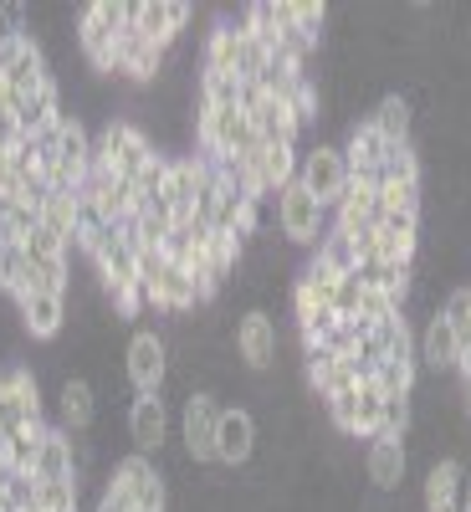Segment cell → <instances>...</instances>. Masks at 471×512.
<instances>
[{
  "instance_id": "obj_1",
  "label": "cell",
  "mask_w": 471,
  "mask_h": 512,
  "mask_svg": "<svg viewBox=\"0 0 471 512\" xmlns=\"http://www.w3.org/2000/svg\"><path fill=\"white\" fill-rule=\"evenodd\" d=\"M128 16L118 0H93V6L77 11V52L88 62L93 77L113 82V67H118V36H123Z\"/></svg>"
},
{
  "instance_id": "obj_2",
  "label": "cell",
  "mask_w": 471,
  "mask_h": 512,
  "mask_svg": "<svg viewBox=\"0 0 471 512\" xmlns=\"http://www.w3.org/2000/svg\"><path fill=\"white\" fill-rule=\"evenodd\" d=\"M108 497H118L128 512H164L169 507V482L154 466V456H123L113 466V477L103 482Z\"/></svg>"
},
{
  "instance_id": "obj_3",
  "label": "cell",
  "mask_w": 471,
  "mask_h": 512,
  "mask_svg": "<svg viewBox=\"0 0 471 512\" xmlns=\"http://www.w3.org/2000/svg\"><path fill=\"white\" fill-rule=\"evenodd\" d=\"M277 231H282V241H287L292 251H313V246L323 241V231H328V210L292 180V185L277 195Z\"/></svg>"
},
{
  "instance_id": "obj_4",
  "label": "cell",
  "mask_w": 471,
  "mask_h": 512,
  "mask_svg": "<svg viewBox=\"0 0 471 512\" xmlns=\"http://www.w3.org/2000/svg\"><path fill=\"white\" fill-rule=\"evenodd\" d=\"M297 185H303L323 210H333L349 190V159L338 144H313L303 159H297Z\"/></svg>"
},
{
  "instance_id": "obj_5",
  "label": "cell",
  "mask_w": 471,
  "mask_h": 512,
  "mask_svg": "<svg viewBox=\"0 0 471 512\" xmlns=\"http://www.w3.org/2000/svg\"><path fill=\"white\" fill-rule=\"evenodd\" d=\"M123 374L134 384V395H159L164 379H169V338L154 333V328L134 333L123 349Z\"/></svg>"
},
{
  "instance_id": "obj_6",
  "label": "cell",
  "mask_w": 471,
  "mask_h": 512,
  "mask_svg": "<svg viewBox=\"0 0 471 512\" xmlns=\"http://www.w3.org/2000/svg\"><path fill=\"white\" fill-rule=\"evenodd\" d=\"M216 425H221V405L216 395L205 390H190L185 395V410H180V441H185V456L190 461H216Z\"/></svg>"
},
{
  "instance_id": "obj_7",
  "label": "cell",
  "mask_w": 471,
  "mask_h": 512,
  "mask_svg": "<svg viewBox=\"0 0 471 512\" xmlns=\"http://www.w3.org/2000/svg\"><path fill=\"white\" fill-rule=\"evenodd\" d=\"M277 349H282V338H277V323L267 308H246L236 318V359L251 369V374H267L277 364Z\"/></svg>"
},
{
  "instance_id": "obj_8",
  "label": "cell",
  "mask_w": 471,
  "mask_h": 512,
  "mask_svg": "<svg viewBox=\"0 0 471 512\" xmlns=\"http://www.w3.org/2000/svg\"><path fill=\"white\" fill-rule=\"evenodd\" d=\"M405 472H410V451L405 441H390V436H374L369 451H364V477L374 482V492L395 497L405 487Z\"/></svg>"
},
{
  "instance_id": "obj_9",
  "label": "cell",
  "mask_w": 471,
  "mask_h": 512,
  "mask_svg": "<svg viewBox=\"0 0 471 512\" xmlns=\"http://www.w3.org/2000/svg\"><path fill=\"white\" fill-rule=\"evenodd\" d=\"M256 456V415L251 410H221V425H216V461L221 466H246Z\"/></svg>"
},
{
  "instance_id": "obj_10",
  "label": "cell",
  "mask_w": 471,
  "mask_h": 512,
  "mask_svg": "<svg viewBox=\"0 0 471 512\" xmlns=\"http://www.w3.org/2000/svg\"><path fill=\"white\" fill-rule=\"evenodd\" d=\"M93 420H98V395H93V384L82 379V374H62V384H57V431L82 436Z\"/></svg>"
},
{
  "instance_id": "obj_11",
  "label": "cell",
  "mask_w": 471,
  "mask_h": 512,
  "mask_svg": "<svg viewBox=\"0 0 471 512\" xmlns=\"http://www.w3.org/2000/svg\"><path fill=\"white\" fill-rule=\"evenodd\" d=\"M364 123L384 144H415V98L410 93H379Z\"/></svg>"
},
{
  "instance_id": "obj_12",
  "label": "cell",
  "mask_w": 471,
  "mask_h": 512,
  "mask_svg": "<svg viewBox=\"0 0 471 512\" xmlns=\"http://www.w3.org/2000/svg\"><path fill=\"white\" fill-rule=\"evenodd\" d=\"M16 318L26 338H57L67 323V292H26L16 297Z\"/></svg>"
},
{
  "instance_id": "obj_13",
  "label": "cell",
  "mask_w": 471,
  "mask_h": 512,
  "mask_svg": "<svg viewBox=\"0 0 471 512\" xmlns=\"http://www.w3.org/2000/svg\"><path fill=\"white\" fill-rule=\"evenodd\" d=\"M344 159H349V180H369V185H379V164H384V154H390V144H384L369 123H349V134H344Z\"/></svg>"
},
{
  "instance_id": "obj_14",
  "label": "cell",
  "mask_w": 471,
  "mask_h": 512,
  "mask_svg": "<svg viewBox=\"0 0 471 512\" xmlns=\"http://www.w3.org/2000/svg\"><path fill=\"white\" fill-rule=\"evenodd\" d=\"M128 436H134L139 456H159V446L169 441V415L159 395H139L128 405Z\"/></svg>"
},
{
  "instance_id": "obj_15",
  "label": "cell",
  "mask_w": 471,
  "mask_h": 512,
  "mask_svg": "<svg viewBox=\"0 0 471 512\" xmlns=\"http://www.w3.org/2000/svg\"><path fill=\"white\" fill-rule=\"evenodd\" d=\"M420 364L431 374H456L461 369V344H456V333L441 313H431L425 328H420Z\"/></svg>"
},
{
  "instance_id": "obj_16",
  "label": "cell",
  "mask_w": 471,
  "mask_h": 512,
  "mask_svg": "<svg viewBox=\"0 0 471 512\" xmlns=\"http://www.w3.org/2000/svg\"><path fill=\"white\" fill-rule=\"evenodd\" d=\"M36 482H62V487H82L77 482V456H72V436L67 431H47L41 441V456H36Z\"/></svg>"
},
{
  "instance_id": "obj_17",
  "label": "cell",
  "mask_w": 471,
  "mask_h": 512,
  "mask_svg": "<svg viewBox=\"0 0 471 512\" xmlns=\"http://www.w3.org/2000/svg\"><path fill=\"white\" fill-rule=\"evenodd\" d=\"M52 425L41 420V425H16V431L0 436V446H6V461H11V472H26L36 477V456H41V441H47Z\"/></svg>"
},
{
  "instance_id": "obj_18",
  "label": "cell",
  "mask_w": 471,
  "mask_h": 512,
  "mask_svg": "<svg viewBox=\"0 0 471 512\" xmlns=\"http://www.w3.org/2000/svg\"><path fill=\"white\" fill-rule=\"evenodd\" d=\"M31 282H36V272H31L26 246H21V241L0 246V297H26Z\"/></svg>"
},
{
  "instance_id": "obj_19",
  "label": "cell",
  "mask_w": 471,
  "mask_h": 512,
  "mask_svg": "<svg viewBox=\"0 0 471 512\" xmlns=\"http://www.w3.org/2000/svg\"><path fill=\"white\" fill-rule=\"evenodd\" d=\"M379 185H425V164H420V149L415 144H390L379 164Z\"/></svg>"
},
{
  "instance_id": "obj_20",
  "label": "cell",
  "mask_w": 471,
  "mask_h": 512,
  "mask_svg": "<svg viewBox=\"0 0 471 512\" xmlns=\"http://www.w3.org/2000/svg\"><path fill=\"white\" fill-rule=\"evenodd\" d=\"M441 318L451 323L456 344H461V354H466V349H471V287H456V292H446V303H441Z\"/></svg>"
},
{
  "instance_id": "obj_21",
  "label": "cell",
  "mask_w": 471,
  "mask_h": 512,
  "mask_svg": "<svg viewBox=\"0 0 471 512\" xmlns=\"http://www.w3.org/2000/svg\"><path fill=\"white\" fill-rule=\"evenodd\" d=\"M379 415H384V395L374 390V379H359V410H354V436H379Z\"/></svg>"
},
{
  "instance_id": "obj_22",
  "label": "cell",
  "mask_w": 471,
  "mask_h": 512,
  "mask_svg": "<svg viewBox=\"0 0 471 512\" xmlns=\"http://www.w3.org/2000/svg\"><path fill=\"white\" fill-rule=\"evenodd\" d=\"M287 6H292L297 31H303L313 47H323V26H328V6H323V0H287Z\"/></svg>"
},
{
  "instance_id": "obj_23",
  "label": "cell",
  "mask_w": 471,
  "mask_h": 512,
  "mask_svg": "<svg viewBox=\"0 0 471 512\" xmlns=\"http://www.w3.org/2000/svg\"><path fill=\"white\" fill-rule=\"evenodd\" d=\"M328 308H333V318H344V323H354V318H359V308H364V287H359V277H354V272L333 282Z\"/></svg>"
},
{
  "instance_id": "obj_24",
  "label": "cell",
  "mask_w": 471,
  "mask_h": 512,
  "mask_svg": "<svg viewBox=\"0 0 471 512\" xmlns=\"http://www.w3.org/2000/svg\"><path fill=\"white\" fill-rule=\"evenodd\" d=\"M82 487H62V482H36V512H72Z\"/></svg>"
},
{
  "instance_id": "obj_25",
  "label": "cell",
  "mask_w": 471,
  "mask_h": 512,
  "mask_svg": "<svg viewBox=\"0 0 471 512\" xmlns=\"http://www.w3.org/2000/svg\"><path fill=\"white\" fill-rule=\"evenodd\" d=\"M379 436H390V441H405L410 436V400H384Z\"/></svg>"
},
{
  "instance_id": "obj_26",
  "label": "cell",
  "mask_w": 471,
  "mask_h": 512,
  "mask_svg": "<svg viewBox=\"0 0 471 512\" xmlns=\"http://www.w3.org/2000/svg\"><path fill=\"white\" fill-rule=\"evenodd\" d=\"M93 512H128V507H123V502H118V497H108V492H103V497H98V507H93Z\"/></svg>"
},
{
  "instance_id": "obj_27",
  "label": "cell",
  "mask_w": 471,
  "mask_h": 512,
  "mask_svg": "<svg viewBox=\"0 0 471 512\" xmlns=\"http://www.w3.org/2000/svg\"><path fill=\"white\" fill-rule=\"evenodd\" d=\"M16 241V231H11V221H6V205H0V246H11Z\"/></svg>"
},
{
  "instance_id": "obj_28",
  "label": "cell",
  "mask_w": 471,
  "mask_h": 512,
  "mask_svg": "<svg viewBox=\"0 0 471 512\" xmlns=\"http://www.w3.org/2000/svg\"><path fill=\"white\" fill-rule=\"evenodd\" d=\"M461 512H471V487H466V502H461Z\"/></svg>"
},
{
  "instance_id": "obj_29",
  "label": "cell",
  "mask_w": 471,
  "mask_h": 512,
  "mask_svg": "<svg viewBox=\"0 0 471 512\" xmlns=\"http://www.w3.org/2000/svg\"><path fill=\"white\" fill-rule=\"evenodd\" d=\"M72 512H77V507H72Z\"/></svg>"
}]
</instances>
